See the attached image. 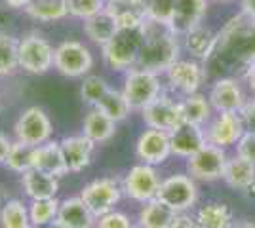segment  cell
I'll use <instances>...</instances> for the list:
<instances>
[{
  "label": "cell",
  "instance_id": "cell-1",
  "mask_svg": "<svg viewBox=\"0 0 255 228\" xmlns=\"http://www.w3.org/2000/svg\"><path fill=\"white\" fill-rule=\"evenodd\" d=\"M255 63V17L246 13L234 15L225 23V27L215 34L212 54L204 59L206 76H223L248 71Z\"/></svg>",
  "mask_w": 255,
  "mask_h": 228
},
{
  "label": "cell",
  "instance_id": "cell-2",
  "mask_svg": "<svg viewBox=\"0 0 255 228\" xmlns=\"http://www.w3.org/2000/svg\"><path fill=\"white\" fill-rule=\"evenodd\" d=\"M179 59V34L170 25L158 21H145V38L137 57L139 69L152 73H166Z\"/></svg>",
  "mask_w": 255,
  "mask_h": 228
},
{
  "label": "cell",
  "instance_id": "cell-3",
  "mask_svg": "<svg viewBox=\"0 0 255 228\" xmlns=\"http://www.w3.org/2000/svg\"><path fill=\"white\" fill-rule=\"evenodd\" d=\"M145 38V25L118 27L115 36L101 48L103 59L115 71H129L137 65V57Z\"/></svg>",
  "mask_w": 255,
  "mask_h": 228
},
{
  "label": "cell",
  "instance_id": "cell-4",
  "mask_svg": "<svg viewBox=\"0 0 255 228\" xmlns=\"http://www.w3.org/2000/svg\"><path fill=\"white\" fill-rule=\"evenodd\" d=\"M122 91H124L131 110H143L154 99L162 95V84H160L156 73L133 67L128 71Z\"/></svg>",
  "mask_w": 255,
  "mask_h": 228
},
{
  "label": "cell",
  "instance_id": "cell-5",
  "mask_svg": "<svg viewBox=\"0 0 255 228\" xmlns=\"http://www.w3.org/2000/svg\"><path fill=\"white\" fill-rule=\"evenodd\" d=\"M53 67L59 75L67 78H80L88 75L94 67V55L78 40H65L55 48Z\"/></svg>",
  "mask_w": 255,
  "mask_h": 228
},
{
  "label": "cell",
  "instance_id": "cell-6",
  "mask_svg": "<svg viewBox=\"0 0 255 228\" xmlns=\"http://www.w3.org/2000/svg\"><path fill=\"white\" fill-rule=\"evenodd\" d=\"M55 50L38 33H31L19 40V69L29 75H46L53 67Z\"/></svg>",
  "mask_w": 255,
  "mask_h": 228
},
{
  "label": "cell",
  "instance_id": "cell-7",
  "mask_svg": "<svg viewBox=\"0 0 255 228\" xmlns=\"http://www.w3.org/2000/svg\"><path fill=\"white\" fill-rule=\"evenodd\" d=\"M13 133L17 141L31 145V147H38L52 139V120L40 107H29L19 114V118L13 126Z\"/></svg>",
  "mask_w": 255,
  "mask_h": 228
},
{
  "label": "cell",
  "instance_id": "cell-8",
  "mask_svg": "<svg viewBox=\"0 0 255 228\" xmlns=\"http://www.w3.org/2000/svg\"><path fill=\"white\" fill-rule=\"evenodd\" d=\"M156 198L170 206L175 213H185L196 204L198 188L191 175H171L160 183Z\"/></svg>",
  "mask_w": 255,
  "mask_h": 228
},
{
  "label": "cell",
  "instance_id": "cell-9",
  "mask_svg": "<svg viewBox=\"0 0 255 228\" xmlns=\"http://www.w3.org/2000/svg\"><path fill=\"white\" fill-rule=\"evenodd\" d=\"M227 162L229 158L225 149L208 143L204 149L187 158V171L194 181H217L223 179Z\"/></svg>",
  "mask_w": 255,
  "mask_h": 228
},
{
  "label": "cell",
  "instance_id": "cell-10",
  "mask_svg": "<svg viewBox=\"0 0 255 228\" xmlns=\"http://www.w3.org/2000/svg\"><path fill=\"white\" fill-rule=\"evenodd\" d=\"M122 190L120 188L117 179L113 177H101V179H96L92 183L82 188L80 192V198L84 200V204L90 209L96 217H101L109 211H115V206L120 202L122 198Z\"/></svg>",
  "mask_w": 255,
  "mask_h": 228
},
{
  "label": "cell",
  "instance_id": "cell-11",
  "mask_svg": "<svg viewBox=\"0 0 255 228\" xmlns=\"http://www.w3.org/2000/svg\"><path fill=\"white\" fill-rule=\"evenodd\" d=\"M160 183L162 181L158 179L154 165L137 163L124 177V192L128 194V198L145 204V202H150L158 196Z\"/></svg>",
  "mask_w": 255,
  "mask_h": 228
},
{
  "label": "cell",
  "instance_id": "cell-12",
  "mask_svg": "<svg viewBox=\"0 0 255 228\" xmlns=\"http://www.w3.org/2000/svg\"><path fill=\"white\" fill-rule=\"evenodd\" d=\"M143 114V122L149 128H156V130L164 131H173L175 128H179L185 122L183 116V109H181V101L168 97V95H160L158 99H154L150 105H147L141 110Z\"/></svg>",
  "mask_w": 255,
  "mask_h": 228
},
{
  "label": "cell",
  "instance_id": "cell-13",
  "mask_svg": "<svg viewBox=\"0 0 255 228\" xmlns=\"http://www.w3.org/2000/svg\"><path fill=\"white\" fill-rule=\"evenodd\" d=\"M204 131L210 145L227 149L240 141V137L246 133V128L240 112H219Z\"/></svg>",
  "mask_w": 255,
  "mask_h": 228
},
{
  "label": "cell",
  "instance_id": "cell-14",
  "mask_svg": "<svg viewBox=\"0 0 255 228\" xmlns=\"http://www.w3.org/2000/svg\"><path fill=\"white\" fill-rule=\"evenodd\" d=\"M135 154L143 163H149V165L164 163L168 160V156H171L170 133L156 128L145 130L135 143Z\"/></svg>",
  "mask_w": 255,
  "mask_h": 228
},
{
  "label": "cell",
  "instance_id": "cell-15",
  "mask_svg": "<svg viewBox=\"0 0 255 228\" xmlns=\"http://www.w3.org/2000/svg\"><path fill=\"white\" fill-rule=\"evenodd\" d=\"M166 76H168L170 86L183 95L196 93L198 87L202 86V82L208 78L204 65L196 63V61H187V59H177L166 71Z\"/></svg>",
  "mask_w": 255,
  "mask_h": 228
},
{
  "label": "cell",
  "instance_id": "cell-16",
  "mask_svg": "<svg viewBox=\"0 0 255 228\" xmlns=\"http://www.w3.org/2000/svg\"><path fill=\"white\" fill-rule=\"evenodd\" d=\"M208 99L212 103V109H215L217 112H240L248 103L238 80H234L231 76L217 78Z\"/></svg>",
  "mask_w": 255,
  "mask_h": 228
},
{
  "label": "cell",
  "instance_id": "cell-17",
  "mask_svg": "<svg viewBox=\"0 0 255 228\" xmlns=\"http://www.w3.org/2000/svg\"><path fill=\"white\" fill-rule=\"evenodd\" d=\"M170 143L173 156L191 158L192 154H196L208 145V139H206V131L202 130V126L183 122L179 128L170 131Z\"/></svg>",
  "mask_w": 255,
  "mask_h": 228
},
{
  "label": "cell",
  "instance_id": "cell-18",
  "mask_svg": "<svg viewBox=\"0 0 255 228\" xmlns=\"http://www.w3.org/2000/svg\"><path fill=\"white\" fill-rule=\"evenodd\" d=\"M32 169H38L44 173L52 175L61 179L63 175L69 173V165L61 151V143L50 141L34 147V154H32Z\"/></svg>",
  "mask_w": 255,
  "mask_h": 228
},
{
  "label": "cell",
  "instance_id": "cell-19",
  "mask_svg": "<svg viewBox=\"0 0 255 228\" xmlns=\"http://www.w3.org/2000/svg\"><path fill=\"white\" fill-rule=\"evenodd\" d=\"M206 10H208L206 0H175L170 21L173 33L183 36L191 29L198 27L202 23V17L206 15Z\"/></svg>",
  "mask_w": 255,
  "mask_h": 228
},
{
  "label": "cell",
  "instance_id": "cell-20",
  "mask_svg": "<svg viewBox=\"0 0 255 228\" xmlns=\"http://www.w3.org/2000/svg\"><path fill=\"white\" fill-rule=\"evenodd\" d=\"M59 143H61V151H63V156L69 165V171H73V173L84 171L92 163L94 152H96V143L90 137H86L84 133L65 137Z\"/></svg>",
  "mask_w": 255,
  "mask_h": 228
},
{
  "label": "cell",
  "instance_id": "cell-21",
  "mask_svg": "<svg viewBox=\"0 0 255 228\" xmlns=\"http://www.w3.org/2000/svg\"><path fill=\"white\" fill-rule=\"evenodd\" d=\"M57 221L67 228H94L97 225V217L80 196L67 198L59 204Z\"/></svg>",
  "mask_w": 255,
  "mask_h": 228
},
{
  "label": "cell",
  "instance_id": "cell-22",
  "mask_svg": "<svg viewBox=\"0 0 255 228\" xmlns=\"http://www.w3.org/2000/svg\"><path fill=\"white\" fill-rule=\"evenodd\" d=\"M82 29H84V34L92 40V42L103 48V46H105V44L115 36V33L118 31L117 15L105 6L101 11H97L96 15H92V17L84 19Z\"/></svg>",
  "mask_w": 255,
  "mask_h": 228
},
{
  "label": "cell",
  "instance_id": "cell-23",
  "mask_svg": "<svg viewBox=\"0 0 255 228\" xmlns=\"http://www.w3.org/2000/svg\"><path fill=\"white\" fill-rule=\"evenodd\" d=\"M21 186L31 200H48L59 192V179L38 169H29L21 173Z\"/></svg>",
  "mask_w": 255,
  "mask_h": 228
},
{
  "label": "cell",
  "instance_id": "cell-24",
  "mask_svg": "<svg viewBox=\"0 0 255 228\" xmlns=\"http://www.w3.org/2000/svg\"><path fill=\"white\" fill-rule=\"evenodd\" d=\"M82 133L86 137H90L96 145L111 141L117 133V122L111 118L109 114H105L101 109H94L86 114L84 126H82Z\"/></svg>",
  "mask_w": 255,
  "mask_h": 228
},
{
  "label": "cell",
  "instance_id": "cell-25",
  "mask_svg": "<svg viewBox=\"0 0 255 228\" xmlns=\"http://www.w3.org/2000/svg\"><path fill=\"white\" fill-rule=\"evenodd\" d=\"M177 217V213L166 206L164 202H160L158 198L145 202L141 211H139V223L137 227L141 228H171L173 221Z\"/></svg>",
  "mask_w": 255,
  "mask_h": 228
},
{
  "label": "cell",
  "instance_id": "cell-26",
  "mask_svg": "<svg viewBox=\"0 0 255 228\" xmlns=\"http://www.w3.org/2000/svg\"><path fill=\"white\" fill-rule=\"evenodd\" d=\"M223 181L234 190H248L255 183V163L248 162L238 154L234 158H229Z\"/></svg>",
  "mask_w": 255,
  "mask_h": 228
},
{
  "label": "cell",
  "instance_id": "cell-27",
  "mask_svg": "<svg viewBox=\"0 0 255 228\" xmlns=\"http://www.w3.org/2000/svg\"><path fill=\"white\" fill-rule=\"evenodd\" d=\"M25 13L34 21H59L69 15L67 0H34L31 6L25 8Z\"/></svg>",
  "mask_w": 255,
  "mask_h": 228
},
{
  "label": "cell",
  "instance_id": "cell-28",
  "mask_svg": "<svg viewBox=\"0 0 255 228\" xmlns=\"http://www.w3.org/2000/svg\"><path fill=\"white\" fill-rule=\"evenodd\" d=\"M183 36H185V48L189 50V54H191L192 57L202 59L204 61L208 55L212 54L213 44H215V34H213L210 29L198 25V27L191 29L189 33L183 34Z\"/></svg>",
  "mask_w": 255,
  "mask_h": 228
},
{
  "label": "cell",
  "instance_id": "cell-29",
  "mask_svg": "<svg viewBox=\"0 0 255 228\" xmlns=\"http://www.w3.org/2000/svg\"><path fill=\"white\" fill-rule=\"evenodd\" d=\"M194 219L200 228H229L233 225V213L225 204H206Z\"/></svg>",
  "mask_w": 255,
  "mask_h": 228
},
{
  "label": "cell",
  "instance_id": "cell-30",
  "mask_svg": "<svg viewBox=\"0 0 255 228\" xmlns=\"http://www.w3.org/2000/svg\"><path fill=\"white\" fill-rule=\"evenodd\" d=\"M181 109H183L185 122L198 124V126L206 124L210 120V116H212V103H210V99L200 95L198 91L191 93V95H185L183 101H181Z\"/></svg>",
  "mask_w": 255,
  "mask_h": 228
},
{
  "label": "cell",
  "instance_id": "cell-31",
  "mask_svg": "<svg viewBox=\"0 0 255 228\" xmlns=\"http://www.w3.org/2000/svg\"><path fill=\"white\" fill-rule=\"evenodd\" d=\"M2 228H32L29 207L21 200H8L0 209Z\"/></svg>",
  "mask_w": 255,
  "mask_h": 228
},
{
  "label": "cell",
  "instance_id": "cell-32",
  "mask_svg": "<svg viewBox=\"0 0 255 228\" xmlns=\"http://www.w3.org/2000/svg\"><path fill=\"white\" fill-rule=\"evenodd\" d=\"M19 69V40L0 33V76H10Z\"/></svg>",
  "mask_w": 255,
  "mask_h": 228
},
{
  "label": "cell",
  "instance_id": "cell-33",
  "mask_svg": "<svg viewBox=\"0 0 255 228\" xmlns=\"http://www.w3.org/2000/svg\"><path fill=\"white\" fill-rule=\"evenodd\" d=\"M97 109H101L105 114H109L115 122H122L128 118V114L131 112V107L128 103L124 91H118V89H109L107 95L97 105Z\"/></svg>",
  "mask_w": 255,
  "mask_h": 228
},
{
  "label": "cell",
  "instance_id": "cell-34",
  "mask_svg": "<svg viewBox=\"0 0 255 228\" xmlns=\"http://www.w3.org/2000/svg\"><path fill=\"white\" fill-rule=\"evenodd\" d=\"M32 154H34V147L15 139L11 143L10 154H8L4 165L15 173H25V171L32 169Z\"/></svg>",
  "mask_w": 255,
  "mask_h": 228
},
{
  "label": "cell",
  "instance_id": "cell-35",
  "mask_svg": "<svg viewBox=\"0 0 255 228\" xmlns=\"http://www.w3.org/2000/svg\"><path fill=\"white\" fill-rule=\"evenodd\" d=\"M59 200L57 198H48V200H31L29 206V217H31L32 227L38 225H48L57 219L59 213Z\"/></svg>",
  "mask_w": 255,
  "mask_h": 228
},
{
  "label": "cell",
  "instance_id": "cell-36",
  "mask_svg": "<svg viewBox=\"0 0 255 228\" xmlns=\"http://www.w3.org/2000/svg\"><path fill=\"white\" fill-rule=\"evenodd\" d=\"M111 87L107 84V80L103 76H86L84 82H82V87H80V95H82V101L90 107H97L99 101L105 97L107 91Z\"/></svg>",
  "mask_w": 255,
  "mask_h": 228
},
{
  "label": "cell",
  "instance_id": "cell-37",
  "mask_svg": "<svg viewBox=\"0 0 255 228\" xmlns=\"http://www.w3.org/2000/svg\"><path fill=\"white\" fill-rule=\"evenodd\" d=\"M141 4L147 19L170 25L175 0H141Z\"/></svg>",
  "mask_w": 255,
  "mask_h": 228
},
{
  "label": "cell",
  "instance_id": "cell-38",
  "mask_svg": "<svg viewBox=\"0 0 255 228\" xmlns=\"http://www.w3.org/2000/svg\"><path fill=\"white\" fill-rule=\"evenodd\" d=\"M107 6L105 0H67V8L69 15L78 17V19H88L92 15H96L97 11H101Z\"/></svg>",
  "mask_w": 255,
  "mask_h": 228
},
{
  "label": "cell",
  "instance_id": "cell-39",
  "mask_svg": "<svg viewBox=\"0 0 255 228\" xmlns=\"http://www.w3.org/2000/svg\"><path fill=\"white\" fill-rule=\"evenodd\" d=\"M96 228H133L131 227V221L126 213H120V211H109L105 215L97 217Z\"/></svg>",
  "mask_w": 255,
  "mask_h": 228
},
{
  "label": "cell",
  "instance_id": "cell-40",
  "mask_svg": "<svg viewBox=\"0 0 255 228\" xmlns=\"http://www.w3.org/2000/svg\"><path fill=\"white\" fill-rule=\"evenodd\" d=\"M236 154L246 158L248 162L255 163V133L246 131L240 137V141L236 143Z\"/></svg>",
  "mask_w": 255,
  "mask_h": 228
},
{
  "label": "cell",
  "instance_id": "cell-41",
  "mask_svg": "<svg viewBox=\"0 0 255 228\" xmlns=\"http://www.w3.org/2000/svg\"><path fill=\"white\" fill-rule=\"evenodd\" d=\"M240 116H242V120H244L246 131L255 133V99L254 101H248V103H246L244 109L240 110Z\"/></svg>",
  "mask_w": 255,
  "mask_h": 228
},
{
  "label": "cell",
  "instance_id": "cell-42",
  "mask_svg": "<svg viewBox=\"0 0 255 228\" xmlns=\"http://www.w3.org/2000/svg\"><path fill=\"white\" fill-rule=\"evenodd\" d=\"M171 228H200V225L196 223V219L189 217L185 213H177V217L173 221Z\"/></svg>",
  "mask_w": 255,
  "mask_h": 228
},
{
  "label": "cell",
  "instance_id": "cell-43",
  "mask_svg": "<svg viewBox=\"0 0 255 228\" xmlns=\"http://www.w3.org/2000/svg\"><path fill=\"white\" fill-rule=\"evenodd\" d=\"M11 149V141L8 139V135L0 133V163H6V158L10 154Z\"/></svg>",
  "mask_w": 255,
  "mask_h": 228
},
{
  "label": "cell",
  "instance_id": "cell-44",
  "mask_svg": "<svg viewBox=\"0 0 255 228\" xmlns=\"http://www.w3.org/2000/svg\"><path fill=\"white\" fill-rule=\"evenodd\" d=\"M8 4V8H13V10H25L27 6H31L34 0H4Z\"/></svg>",
  "mask_w": 255,
  "mask_h": 228
},
{
  "label": "cell",
  "instance_id": "cell-45",
  "mask_svg": "<svg viewBox=\"0 0 255 228\" xmlns=\"http://www.w3.org/2000/svg\"><path fill=\"white\" fill-rule=\"evenodd\" d=\"M246 80H248V84H250V87L254 89V93H255V63L248 67V71H246Z\"/></svg>",
  "mask_w": 255,
  "mask_h": 228
},
{
  "label": "cell",
  "instance_id": "cell-46",
  "mask_svg": "<svg viewBox=\"0 0 255 228\" xmlns=\"http://www.w3.org/2000/svg\"><path fill=\"white\" fill-rule=\"evenodd\" d=\"M242 8H244L246 13L255 17V0H242Z\"/></svg>",
  "mask_w": 255,
  "mask_h": 228
},
{
  "label": "cell",
  "instance_id": "cell-47",
  "mask_svg": "<svg viewBox=\"0 0 255 228\" xmlns=\"http://www.w3.org/2000/svg\"><path fill=\"white\" fill-rule=\"evenodd\" d=\"M229 228H255V225L250 221H238V223H233Z\"/></svg>",
  "mask_w": 255,
  "mask_h": 228
},
{
  "label": "cell",
  "instance_id": "cell-48",
  "mask_svg": "<svg viewBox=\"0 0 255 228\" xmlns=\"http://www.w3.org/2000/svg\"><path fill=\"white\" fill-rule=\"evenodd\" d=\"M32 228H67V227H63L57 219L55 221H52V223H48V225H38V227H32Z\"/></svg>",
  "mask_w": 255,
  "mask_h": 228
},
{
  "label": "cell",
  "instance_id": "cell-49",
  "mask_svg": "<svg viewBox=\"0 0 255 228\" xmlns=\"http://www.w3.org/2000/svg\"><path fill=\"white\" fill-rule=\"evenodd\" d=\"M107 4H111V2H117V0H105Z\"/></svg>",
  "mask_w": 255,
  "mask_h": 228
},
{
  "label": "cell",
  "instance_id": "cell-50",
  "mask_svg": "<svg viewBox=\"0 0 255 228\" xmlns=\"http://www.w3.org/2000/svg\"><path fill=\"white\" fill-rule=\"evenodd\" d=\"M135 228H141V227H135Z\"/></svg>",
  "mask_w": 255,
  "mask_h": 228
}]
</instances>
